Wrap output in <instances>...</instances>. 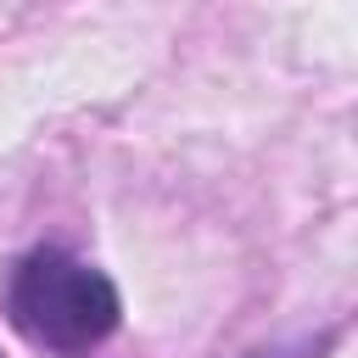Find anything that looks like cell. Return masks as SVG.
<instances>
[{"mask_svg":"<svg viewBox=\"0 0 358 358\" xmlns=\"http://www.w3.org/2000/svg\"><path fill=\"white\" fill-rule=\"evenodd\" d=\"M330 341L336 336L324 330V336H308V341H291V347H263V352H246V358H324Z\"/></svg>","mask_w":358,"mask_h":358,"instance_id":"cell-2","label":"cell"},{"mask_svg":"<svg viewBox=\"0 0 358 358\" xmlns=\"http://www.w3.org/2000/svg\"><path fill=\"white\" fill-rule=\"evenodd\" d=\"M0 296H6L11 324H17L28 341L50 347V352H90V347H101V341L117 330V319H123L117 285H112L101 268H90V263H78L73 252H62V246H34V252H22V257L6 268Z\"/></svg>","mask_w":358,"mask_h":358,"instance_id":"cell-1","label":"cell"}]
</instances>
